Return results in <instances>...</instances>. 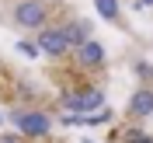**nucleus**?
Instances as JSON below:
<instances>
[{
	"label": "nucleus",
	"instance_id": "nucleus-2",
	"mask_svg": "<svg viewBox=\"0 0 153 143\" xmlns=\"http://www.w3.org/2000/svg\"><path fill=\"white\" fill-rule=\"evenodd\" d=\"M101 101H105V94H101L97 87H91V91H73V94L63 98V105H66L73 115H80V119H84V115H91V112H97V108H101Z\"/></svg>",
	"mask_w": 153,
	"mask_h": 143
},
{
	"label": "nucleus",
	"instance_id": "nucleus-10",
	"mask_svg": "<svg viewBox=\"0 0 153 143\" xmlns=\"http://www.w3.org/2000/svg\"><path fill=\"white\" fill-rule=\"evenodd\" d=\"M0 143H21L18 136H0Z\"/></svg>",
	"mask_w": 153,
	"mask_h": 143
},
{
	"label": "nucleus",
	"instance_id": "nucleus-8",
	"mask_svg": "<svg viewBox=\"0 0 153 143\" xmlns=\"http://www.w3.org/2000/svg\"><path fill=\"white\" fill-rule=\"evenodd\" d=\"M94 7H97V14L108 18V21L118 18V0H94Z\"/></svg>",
	"mask_w": 153,
	"mask_h": 143
},
{
	"label": "nucleus",
	"instance_id": "nucleus-9",
	"mask_svg": "<svg viewBox=\"0 0 153 143\" xmlns=\"http://www.w3.org/2000/svg\"><path fill=\"white\" fill-rule=\"evenodd\" d=\"M18 52H25V56H38V46H35V42H28V38H21V42H18Z\"/></svg>",
	"mask_w": 153,
	"mask_h": 143
},
{
	"label": "nucleus",
	"instance_id": "nucleus-4",
	"mask_svg": "<svg viewBox=\"0 0 153 143\" xmlns=\"http://www.w3.org/2000/svg\"><path fill=\"white\" fill-rule=\"evenodd\" d=\"M14 122H18V129L25 136H45L49 129H52V119H49L45 112H18Z\"/></svg>",
	"mask_w": 153,
	"mask_h": 143
},
{
	"label": "nucleus",
	"instance_id": "nucleus-6",
	"mask_svg": "<svg viewBox=\"0 0 153 143\" xmlns=\"http://www.w3.org/2000/svg\"><path fill=\"white\" fill-rule=\"evenodd\" d=\"M76 63H80V67H101V63H105V46L94 42V38L84 42V46L76 49Z\"/></svg>",
	"mask_w": 153,
	"mask_h": 143
},
{
	"label": "nucleus",
	"instance_id": "nucleus-12",
	"mask_svg": "<svg viewBox=\"0 0 153 143\" xmlns=\"http://www.w3.org/2000/svg\"><path fill=\"white\" fill-rule=\"evenodd\" d=\"M0 122H4V115H0Z\"/></svg>",
	"mask_w": 153,
	"mask_h": 143
},
{
	"label": "nucleus",
	"instance_id": "nucleus-11",
	"mask_svg": "<svg viewBox=\"0 0 153 143\" xmlns=\"http://www.w3.org/2000/svg\"><path fill=\"white\" fill-rule=\"evenodd\" d=\"M136 7H153V0H136Z\"/></svg>",
	"mask_w": 153,
	"mask_h": 143
},
{
	"label": "nucleus",
	"instance_id": "nucleus-7",
	"mask_svg": "<svg viewBox=\"0 0 153 143\" xmlns=\"http://www.w3.org/2000/svg\"><path fill=\"white\" fill-rule=\"evenodd\" d=\"M129 115H139V119H146V115H153V91H136L132 101H129Z\"/></svg>",
	"mask_w": 153,
	"mask_h": 143
},
{
	"label": "nucleus",
	"instance_id": "nucleus-5",
	"mask_svg": "<svg viewBox=\"0 0 153 143\" xmlns=\"http://www.w3.org/2000/svg\"><path fill=\"white\" fill-rule=\"evenodd\" d=\"M63 35H66L70 49H80L84 42H91V21H84V18L66 21V25H63Z\"/></svg>",
	"mask_w": 153,
	"mask_h": 143
},
{
	"label": "nucleus",
	"instance_id": "nucleus-3",
	"mask_svg": "<svg viewBox=\"0 0 153 143\" xmlns=\"http://www.w3.org/2000/svg\"><path fill=\"white\" fill-rule=\"evenodd\" d=\"M38 52H45V56H66L70 52V42L63 35V28H42L38 31Z\"/></svg>",
	"mask_w": 153,
	"mask_h": 143
},
{
	"label": "nucleus",
	"instance_id": "nucleus-1",
	"mask_svg": "<svg viewBox=\"0 0 153 143\" xmlns=\"http://www.w3.org/2000/svg\"><path fill=\"white\" fill-rule=\"evenodd\" d=\"M45 18H49V7L42 0H21V4H14V25L18 28L42 31L45 28Z\"/></svg>",
	"mask_w": 153,
	"mask_h": 143
}]
</instances>
